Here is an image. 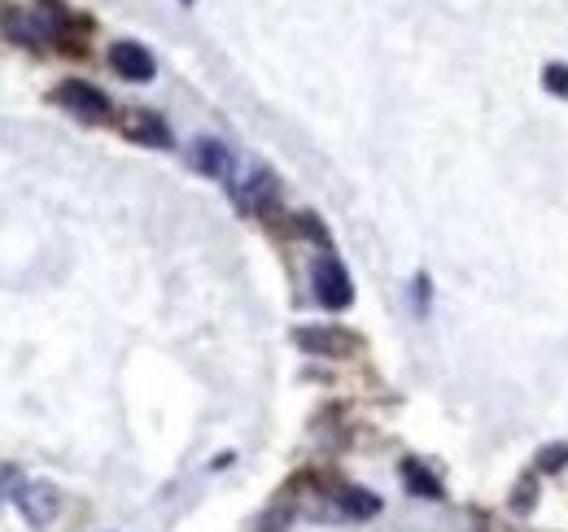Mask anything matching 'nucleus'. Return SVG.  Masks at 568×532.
<instances>
[{
	"instance_id": "nucleus-1",
	"label": "nucleus",
	"mask_w": 568,
	"mask_h": 532,
	"mask_svg": "<svg viewBox=\"0 0 568 532\" xmlns=\"http://www.w3.org/2000/svg\"><path fill=\"white\" fill-rule=\"evenodd\" d=\"M311 279H315V297H320L328 310H346V306L355 301V284H351L346 266L337 263L333 254H320V258H315Z\"/></svg>"
},
{
	"instance_id": "nucleus-2",
	"label": "nucleus",
	"mask_w": 568,
	"mask_h": 532,
	"mask_svg": "<svg viewBox=\"0 0 568 532\" xmlns=\"http://www.w3.org/2000/svg\"><path fill=\"white\" fill-rule=\"evenodd\" d=\"M53 101L74 114V119H83V123H105L110 119V101H105V92H97L92 83H83V79H67L58 92H53Z\"/></svg>"
},
{
	"instance_id": "nucleus-3",
	"label": "nucleus",
	"mask_w": 568,
	"mask_h": 532,
	"mask_svg": "<svg viewBox=\"0 0 568 532\" xmlns=\"http://www.w3.org/2000/svg\"><path fill=\"white\" fill-rule=\"evenodd\" d=\"M13 507L22 511L27 524L44 529V524L58 515V489H53L49 480H27V484L13 489Z\"/></svg>"
},
{
	"instance_id": "nucleus-4",
	"label": "nucleus",
	"mask_w": 568,
	"mask_h": 532,
	"mask_svg": "<svg viewBox=\"0 0 568 532\" xmlns=\"http://www.w3.org/2000/svg\"><path fill=\"white\" fill-rule=\"evenodd\" d=\"M0 27H4V35H9L13 44H27V49H44V44L53 40L44 13H36V9H18V4H9V9L0 13Z\"/></svg>"
},
{
	"instance_id": "nucleus-5",
	"label": "nucleus",
	"mask_w": 568,
	"mask_h": 532,
	"mask_svg": "<svg viewBox=\"0 0 568 532\" xmlns=\"http://www.w3.org/2000/svg\"><path fill=\"white\" fill-rule=\"evenodd\" d=\"M293 345H302V349L315 354V358H342V354L358 349L355 336L342 332V328H297V332H293Z\"/></svg>"
},
{
	"instance_id": "nucleus-6",
	"label": "nucleus",
	"mask_w": 568,
	"mask_h": 532,
	"mask_svg": "<svg viewBox=\"0 0 568 532\" xmlns=\"http://www.w3.org/2000/svg\"><path fill=\"white\" fill-rule=\"evenodd\" d=\"M110 66L119 70V79H132V83H149L153 79V53L136 44V40H119L114 49H110Z\"/></svg>"
},
{
	"instance_id": "nucleus-7",
	"label": "nucleus",
	"mask_w": 568,
	"mask_h": 532,
	"mask_svg": "<svg viewBox=\"0 0 568 532\" xmlns=\"http://www.w3.org/2000/svg\"><path fill=\"white\" fill-rule=\"evenodd\" d=\"M119 127H123L128 140L149 144V149H166V144H171V127H166L162 114H153V110H128Z\"/></svg>"
},
{
	"instance_id": "nucleus-8",
	"label": "nucleus",
	"mask_w": 568,
	"mask_h": 532,
	"mask_svg": "<svg viewBox=\"0 0 568 532\" xmlns=\"http://www.w3.org/2000/svg\"><path fill=\"white\" fill-rule=\"evenodd\" d=\"M189 162H193V171H202L211 180H232V149L223 140H211V135L206 140H193Z\"/></svg>"
},
{
	"instance_id": "nucleus-9",
	"label": "nucleus",
	"mask_w": 568,
	"mask_h": 532,
	"mask_svg": "<svg viewBox=\"0 0 568 532\" xmlns=\"http://www.w3.org/2000/svg\"><path fill=\"white\" fill-rule=\"evenodd\" d=\"M232 197L241 201L245 209H263L267 201L276 197V175L272 171H254L245 184H232Z\"/></svg>"
},
{
	"instance_id": "nucleus-10",
	"label": "nucleus",
	"mask_w": 568,
	"mask_h": 532,
	"mask_svg": "<svg viewBox=\"0 0 568 532\" xmlns=\"http://www.w3.org/2000/svg\"><path fill=\"white\" fill-rule=\"evenodd\" d=\"M403 480H407V489H412V493H420V498H428V502H437V498H442V484H437V480H433L416 459H407V463H403Z\"/></svg>"
},
{
	"instance_id": "nucleus-11",
	"label": "nucleus",
	"mask_w": 568,
	"mask_h": 532,
	"mask_svg": "<svg viewBox=\"0 0 568 532\" xmlns=\"http://www.w3.org/2000/svg\"><path fill=\"white\" fill-rule=\"evenodd\" d=\"M337 507H342L346 515H355V520H367V515H376V511H381V498H372L367 489H342Z\"/></svg>"
},
{
	"instance_id": "nucleus-12",
	"label": "nucleus",
	"mask_w": 568,
	"mask_h": 532,
	"mask_svg": "<svg viewBox=\"0 0 568 532\" xmlns=\"http://www.w3.org/2000/svg\"><path fill=\"white\" fill-rule=\"evenodd\" d=\"M565 463H568V441H560V446H547V450L538 454V471H560Z\"/></svg>"
},
{
	"instance_id": "nucleus-13",
	"label": "nucleus",
	"mask_w": 568,
	"mask_h": 532,
	"mask_svg": "<svg viewBox=\"0 0 568 532\" xmlns=\"http://www.w3.org/2000/svg\"><path fill=\"white\" fill-rule=\"evenodd\" d=\"M542 83H547V92L568 96V66H547L542 70Z\"/></svg>"
},
{
	"instance_id": "nucleus-14",
	"label": "nucleus",
	"mask_w": 568,
	"mask_h": 532,
	"mask_svg": "<svg viewBox=\"0 0 568 532\" xmlns=\"http://www.w3.org/2000/svg\"><path fill=\"white\" fill-rule=\"evenodd\" d=\"M13 484H18V467L0 463V498H4V489H13Z\"/></svg>"
},
{
	"instance_id": "nucleus-15",
	"label": "nucleus",
	"mask_w": 568,
	"mask_h": 532,
	"mask_svg": "<svg viewBox=\"0 0 568 532\" xmlns=\"http://www.w3.org/2000/svg\"><path fill=\"white\" fill-rule=\"evenodd\" d=\"M180 4H193V0H180Z\"/></svg>"
}]
</instances>
